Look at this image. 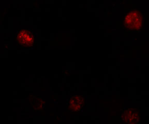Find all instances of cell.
Instances as JSON below:
<instances>
[{
  "label": "cell",
  "mask_w": 149,
  "mask_h": 124,
  "mask_svg": "<svg viewBox=\"0 0 149 124\" xmlns=\"http://www.w3.org/2000/svg\"><path fill=\"white\" fill-rule=\"evenodd\" d=\"M143 16L140 10L132 9L126 14L124 25L128 30H140L143 26Z\"/></svg>",
  "instance_id": "obj_1"
},
{
  "label": "cell",
  "mask_w": 149,
  "mask_h": 124,
  "mask_svg": "<svg viewBox=\"0 0 149 124\" xmlns=\"http://www.w3.org/2000/svg\"><path fill=\"white\" fill-rule=\"evenodd\" d=\"M17 43L21 47L26 48L32 47L36 43V35L31 29H20L17 32Z\"/></svg>",
  "instance_id": "obj_2"
},
{
  "label": "cell",
  "mask_w": 149,
  "mask_h": 124,
  "mask_svg": "<svg viewBox=\"0 0 149 124\" xmlns=\"http://www.w3.org/2000/svg\"><path fill=\"white\" fill-rule=\"evenodd\" d=\"M121 118L124 124H138L141 119L140 110L138 108H126L122 113Z\"/></svg>",
  "instance_id": "obj_3"
},
{
  "label": "cell",
  "mask_w": 149,
  "mask_h": 124,
  "mask_svg": "<svg viewBox=\"0 0 149 124\" xmlns=\"http://www.w3.org/2000/svg\"><path fill=\"white\" fill-rule=\"evenodd\" d=\"M84 97L81 95H74L70 98L66 103V110L71 112H78L83 109Z\"/></svg>",
  "instance_id": "obj_4"
},
{
  "label": "cell",
  "mask_w": 149,
  "mask_h": 124,
  "mask_svg": "<svg viewBox=\"0 0 149 124\" xmlns=\"http://www.w3.org/2000/svg\"></svg>",
  "instance_id": "obj_5"
}]
</instances>
